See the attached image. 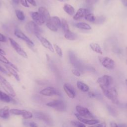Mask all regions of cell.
<instances>
[{
    "label": "cell",
    "instance_id": "d4e9b609",
    "mask_svg": "<svg viewBox=\"0 0 127 127\" xmlns=\"http://www.w3.org/2000/svg\"><path fill=\"white\" fill-rule=\"evenodd\" d=\"M89 46H90V48H91V49L93 51H94L98 54H101V55H102L103 54L102 49H101L100 46L98 44L95 43H92L90 44Z\"/></svg>",
    "mask_w": 127,
    "mask_h": 127
},
{
    "label": "cell",
    "instance_id": "ac0fdd59",
    "mask_svg": "<svg viewBox=\"0 0 127 127\" xmlns=\"http://www.w3.org/2000/svg\"><path fill=\"white\" fill-rule=\"evenodd\" d=\"M89 13H90V11L88 9L84 8H80L73 15V19L75 20H77L84 17L85 16Z\"/></svg>",
    "mask_w": 127,
    "mask_h": 127
},
{
    "label": "cell",
    "instance_id": "f35d334b",
    "mask_svg": "<svg viewBox=\"0 0 127 127\" xmlns=\"http://www.w3.org/2000/svg\"><path fill=\"white\" fill-rule=\"evenodd\" d=\"M88 127H106V124L104 123H102L101 124H97L95 125H93L91 126H89Z\"/></svg>",
    "mask_w": 127,
    "mask_h": 127
},
{
    "label": "cell",
    "instance_id": "f6af8a7d",
    "mask_svg": "<svg viewBox=\"0 0 127 127\" xmlns=\"http://www.w3.org/2000/svg\"><path fill=\"white\" fill-rule=\"evenodd\" d=\"M0 71L3 72V73H6L7 72H6V70L3 67H2V66H0Z\"/></svg>",
    "mask_w": 127,
    "mask_h": 127
},
{
    "label": "cell",
    "instance_id": "83f0119b",
    "mask_svg": "<svg viewBox=\"0 0 127 127\" xmlns=\"http://www.w3.org/2000/svg\"><path fill=\"white\" fill-rule=\"evenodd\" d=\"M64 37L66 39L70 41H73L77 38V35L76 34L70 31V30L64 33Z\"/></svg>",
    "mask_w": 127,
    "mask_h": 127
},
{
    "label": "cell",
    "instance_id": "e0dca14e",
    "mask_svg": "<svg viewBox=\"0 0 127 127\" xmlns=\"http://www.w3.org/2000/svg\"><path fill=\"white\" fill-rule=\"evenodd\" d=\"M74 115L76 117V118L79 121L83 123L84 124H86L88 125H95L98 123H99L100 121L97 119H87L86 118H84L78 115L77 113H75Z\"/></svg>",
    "mask_w": 127,
    "mask_h": 127
},
{
    "label": "cell",
    "instance_id": "d6986e66",
    "mask_svg": "<svg viewBox=\"0 0 127 127\" xmlns=\"http://www.w3.org/2000/svg\"><path fill=\"white\" fill-rule=\"evenodd\" d=\"M38 12L40 13L46 23L47 22L51 17L48 9L44 6H40L39 7Z\"/></svg>",
    "mask_w": 127,
    "mask_h": 127
},
{
    "label": "cell",
    "instance_id": "ee69618b",
    "mask_svg": "<svg viewBox=\"0 0 127 127\" xmlns=\"http://www.w3.org/2000/svg\"><path fill=\"white\" fill-rule=\"evenodd\" d=\"M110 127H119V125L115 122H111L110 123Z\"/></svg>",
    "mask_w": 127,
    "mask_h": 127
},
{
    "label": "cell",
    "instance_id": "5b68a950",
    "mask_svg": "<svg viewBox=\"0 0 127 127\" xmlns=\"http://www.w3.org/2000/svg\"><path fill=\"white\" fill-rule=\"evenodd\" d=\"M10 114L15 115H19L22 116V117L25 119H31L33 117V114L28 111L25 110L17 109H11L9 110Z\"/></svg>",
    "mask_w": 127,
    "mask_h": 127
},
{
    "label": "cell",
    "instance_id": "7402d4cb",
    "mask_svg": "<svg viewBox=\"0 0 127 127\" xmlns=\"http://www.w3.org/2000/svg\"><path fill=\"white\" fill-rule=\"evenodd\" d=\"M64 10L68 15H73L75 14V9L70 4L68 3H64L63 6Z\"/></svg>",
    "mask_w": 127,
    "mask_h": 127
},
{
    "label": "cell",
    "instance_id": "b9f144b4",
    "mask_svg": "<svg viewBox=\"0 0 127 127\" xmlns=\"http://www.w3.org/2000/svg\"><path fill=\"white\" fill-rule=\"evenodd\" d=\"M27 2H28L30 4L34 6H36L37 5L36 1L35 0H27Z\"/></svg>",
    "mask_w": 127,
    "mask_h": 127
},
{
    "label": "cell",
    "instance_id": "603a6c76",
    "mask_svg": "<svg viewBox=\"0 0 127 127\" xmlns=\"http://www.w3.org/2000/svg\"><path fill=\"white\" fill-rule=\"evenodd\" d=\"M5 67L6 68V69L8 71V72L11 74L13 76H14V77L16 79V80L18 81H20V77L19 76L17 72V71L14 69V68H13L12 67H11V66H10L9 65H7V64H5L4 65Z\"/></svg>",
    "mask_w": 127,
    "mask_h": 127
},
{
    "label": "cell",
    "instance_id": "f546056e",
    "mask_svg": "<svg viewBox=\"0 0 127 127\" xmlns=\"http://www.w3.org/2000/svg\"><path fill=\"white\" fill-rule=\"evenodd\" d=\"M15 13L17 18L20 20H24L25 19V15L22 11L20 9H16L15 10Z\"/></svg>",
    "mask_w": 127,
    "mask_h": 127
},
{
    "label": "cell",
    "instance_id": "484cf974",
    "mask_svg": "<svg viewBox=\"0 0 127 127\" xmlns=\"http://www.w3.org/2000/svg\"><path fill=\"white\" fill-rule=\"evenodd\" d=\"M77 88L81 91L84 92H88L89 90V87L88 85L84 83V82L80 81H78L77 82Z\"/></svg>",
    "mask_w": 127,
    "mask_h": 127
},
{
    "label": "cell",
    "instance_id": "681fc988",
    "mask_svg": "<svg viewBox=\"0 0 127 127\" xmlns=\"http://www.w3.org/2000/svg\"><path fill=\"white\" fill-rule=\"evenodd\" d=\"M11 0L15 4H18L20 2L19 0Z\"/></svg>",
    "mask_w": 127,
    "mask_h": 127
},
{
    "label": "cell",
    "instance_id": "8992f818",
    "mask_svg": "<svg viewBox=\"0 0 127 127\" xmlns=\"http://www.w3.org/2000/svg\"><path fill=\"white\" fill-rule=\"evenodd\" d=\"M8 40L12 48L15 50V51L19 55H20L24 58H28V55L27 53L21 48L19 45L15 40H14L11 38H8Z\"/></svg>",
    "mask_w": 127,
    "mask_h": 127
},
{
    "label": "cell",
    "instance_id": "9c48e42d",
    "mask_svg": "<svg viewBox=\"0 0 127 127\" xmlns=\"http://www.w3.org/2000/svg\"><path fill=\"white\" fill-rule=\"evenodd\" d=\"M113 82V79L112 77L108 75H104L103 76L99 77L97 80V83L99 84V86L110 87Z\"/></svg>",
    "mask_w": 127,
    "mask_h": 127
},
{
    "label": "cell",
    "instance_id": "5bb4252c",
    "mask_svg": "<svg viewBox=\"0 0 127 127\" xmlns=\"http://www.w3.org/2000/svg\"><path fill=\"white\" fill-rule=\"evenodd\" d=\"M68 56L70 63L77 69H81L82 65L80 62L78 60L75 54L71 51H69Z\"/></svg>",
    "mask_w": 127,
    "mask_h": 127
},
{
    "label": "cell",
    "instance_id": "277c9868",
    "mask_svg": "<svg viewBox=\"0 0 127 127\" xmlns=\"http://www.w3.org/2000/svg\"><path fill=\"white\" fill-rule=\"evenodd\" d=\"M46 105L48 107L54 108L59 111H65L66 109L65 103L61 100H55L49 102L46 104Z\"/></svg>",
    "mask_w": 127,
    "mask_h": 127
},
{
    "label": "cell",
    "instance_id": "e575fe53",
    "mask_svg": "<svg viewBox=\"0 0 127 127\" xmlns=\"http://www.w3.org/2000/svg\"><path fill=\"white\" fill-rule=\"evenodd\" d=\"M23 124L27 127H38V125L34 122H28L25 121L23 122Z\"/></svg>",
    "mask_w": 127,
    "mask_h": 127
},
{
    "label": "cell",
    "instance_id": "11a10c76",
    "mask_svg": "<svg viewBox=\"0 0 127 127\" xmlns=\"http://www.w3.org/2000/svg\"><path fill=\"white\" fill-rule=\"evenodd\" d=\"M0 127H1V126L0 125Z\"/></svg>",
    "mask_w": 127,
    "mask_h": 127
},
{
    "label": "cell",
    "instance_id": "7bdbcfd3",
    "mask_svg": "<svg viewBox=\"0 0 127 127\" xmlns=\"http://www.w3.org/2000/svg\"><path fill=\"white\" fill-rule=\"evenodd\" d=\"M88 96L90 98H95V97H96V95L94 92H88Z\"/></svg>",
    "mask_w": 127,
    "mask_h": 127
},
{
    "label": "cell",
    "instance_id": "8fae6325",
    "mask_svg": "<svg viewBox=\"0 0 127 127\" xmlns=\"http://www.w3.org/2000/svg\"><path fill=\"white\" fill-rule=\"evenodd\" d=\"M40 93L43 95L47 96H51L53 95H60V92L53 87H47L44 88L40 91Z\"/></svg>",
    "mask_w": 127,
    "mask_h": 127
},
{
    "label": "cell",
    "instance_id": "ffe728a7",
    "mask_svg": "<svg viewBox=\"0 0 127 127\" xmlns=\"http://www.w3.org/2000/svg\"><path fill=\"white\" fill-rule=\"evenodd\" d=\"M110 100L114 104H117L119 102L118 101V94L116 89L114 87H110Z\"/></svg>",
    "mask_w": 127,
    "mask_h": 127
},
{
    "label": "cell",
    "instance_id": "7a4b0ae2",
    "mask_svg": "<svg viewBox=\"0 0 127 127\" xmlns=\"http://www.w3.org/2000/svg\"><path fill=\"white\" fill-rule=\"evenodd\" d=\"M0 84L3 90L10 96L15 97L16 93L9 82L0 74Z\"/></svg>",
    "mask_w": 127,
    "mask_h": 127
},
{
    "label": "cell",
    "instance_id": "74e56055",
    "mask_svg": "<svg viewBox=\"0 0 127 127\" xmlns=\"http://www.w3.org/2000/svg\"><path fill=\"white\" fill-rule=\"evenodd\" d=\"M19 2L24 7H29L27 0H19Z\"/></svg>",
    "mask_w": 127,
    "mask_h": 127
},
{
    "label": "cell",
    "instance_id": "2e32d148",
    "mask_svg": "<svg viewBox=\"0 0 127 127\" xmlns=\"http://www.w3.org/2000/svg\"><path fill=\"white\" fill-rule=\"evenodd\" d=\"M30 14L31 18L33 19V21L38 25L41 26L45 23L43 18L41 16L38 11H31L30 12Z\"/></svg>",
    "mask_w": 127,
    "mask_h": 127
},
{
    "label": "cell",
    "instance_id": "7c38bea8",
    "mask_svg": "<svg viewBox=\"0 0 127 127\" xmlns=\"http://www.w3.org/2000/svg\"><path fill=\"white\" fill-rule=\"evenodd\" d=\"M34 116L39 120H42L47 124L51 125L53 124V121L50 116L42 112H36L34 113Z\"/></svg>",
    "mask_w": 127,
    "mask_h": 127
},
{
    "label": "cell",
    "instance_id": "6f0895ef",
    "mask_svg": "<svg viewBox=\"0 0 127 127\" xmlns=\"http://www.w3.org/2000/svg\"></svg>",
    "mask_w": 127,
    "mask_h": 127
},
{
    "label": "cell",
    "instance_id": "3957f363",
    "mask_svg": "<svg viewBox=\"0 0 127 127\" xmlns=\"http://www.w3.org/2000/svg\"><path fill=\"white\" fill-rule=\"evenodd\" d=\"M25 29L27 31L31 34H34L35 36L40 34L41 29L36 23L33 21H30L25 24Z\"/></svg>",
    "mask_w": 127,
    "mask_h": 127
},
{
    "label": "cell",
    "instance_id": "44dd1931",
    "mask_svg": "<svg viewBox=\"0 0 127 127\" xmlns=\"http://www.w3.org/2000/svg\"><path fill=\"white\" fill-rule=\"evenodd\" d=\"M10 109L8 106H5L0 109V117L3 119H7L9 117Z\"/></svg>",
    "mask_w": 127,
    "mask_h": 127
},
{
    "label": "cell",
    "instance_id": "7dc6e473",
    "mask_svg": "<svg viewBox=\"0 0 127 127\" xmlns=\"http://www.w3.org/2000/svg\"><path fill=\"white\" fill-rule=\"evenodd\" d=\"M119 127H127V125L125 124H121L119 125Z\"/></svg>",
    "mask_w": 127,
    "mask_h": 127
},
{
    "label": "cell",
    "instance_id": "30bf717a",
    "mask_svg": "<svg viewBox=\"0 0 127 127\" xmlns=\"http://www.w3.org/2000/svg\"><path fill=\"white\" fill-rule=\"evenodd\" d=\"M14 33L16 37L25 41L29 47L31 48L34 46V44L32 42V41L31 39H30L24 33H23L20 30L16 29L15 30Z\"/></svg>",
    "mask_w": 127,
    "mask_h": 127
},
{
    "label": "cell",
    "instance_id": "9a60e30c",
    "mask_svg": "<svg viewBox=\"0 0 127 127\" xmlns=\"http://www.w3.org/2000/svg\"><path fill=\"white\" fill-rule=\"evenodd\" d=\"M63 89L66 95L70 98L73 99L75 97V91L70 84L68 83H64L63 85Z\"/></svg>",
    "mask_w": 127,
    "mask_h": 127
},
{
    "label": "cell",
    "instance_id": "4fadbf2b",
    "mask_svg": "<svg viewBox=\"0 0 127 127\" xmlns=\"http://www.w3.org/2000/svg\"><path fill=\"white\" fill-rule=\"evenodd\" d=\"M37 38L39 40L41 44L45 48L47 49L51 52H54V48L52 44L45 38L41 35V34L36 35Z\"/></svg>",
    "mask_w": 127,
    "mask_h": 127
},
{
    "label": "cell",
    "instance_id": "9f6ffc18",
    "mask_svg": "<svg viewBox=\"0 0 127 127\" xmlns=\"http://www.w3.org/2000/svg\"></svg>",
    "mask_w": 127,
    "mask_h": 127
},
{
    "label": "cell",
    "instance_id": "d6a6232c",
    "mask_svg": "<svg viewBox=\"0 0 127 127\" xmlns=\"http://www.w3.org/2000/svg\"><path fill=\"white\" fill-rule=\"evenodd\" d=\"M71 125L74 127H86V126L83 123L80 122V121H71L70 122Z\"/></svg>",
    "mask_w": 127,
    "mask_h": 127
},
{
    "label": "cell",
    "instance_id": "ba28073f",
    "mask_svg": "<svg viewBox=\"0 0 127 127\" xmlns=\"http://www.w3.org/2000/svg\"><path fill=\"white\" fill-rule=\"evenodd\" d=\"M102 65L108 69H113L115 66V63L114 60L109 57H99Z\"/></svg>",
    "mask_w": 127,
    "mask_h": 127
},
{
    "label": "cell",
    "instance_id": "cb8c5ba5",
    "mask_svg": "<svg viewBox=\"0 0 127 127\" xmlns=\"http://www.w3.org/2000/svg\"><path fill=\"white\" fill-rule=\"evenodd\" d=\"M0 101L6 103H9L13 101V100L11 98L8 94L0 90Z\"/></svg>",
    "mask_w": 127,
    "mask_h": 127
},
{
    "label": "cell",
    "instance_id": "4dcf8cb0",
    "mask_svg": "<svg viewBox=\"0 0 127 127\" xmlns=\"http://www.w3.org/2000/svg\"><path fill=\"white\" fill-rule=\"evenodd\" d=\"M96 16L91 13H89L87 14H86L85 17L84 18L86 20L90 22H94L96 19Z\"/></svg>",
    "mask_w": 127,
    "mask_h": 127
},
{
    "label": "cell",
    "instance_id": "c3c4849f",
    "mask_svg": "<svg viewBox=\"0 0 127 127\" xmlns=\"http://www.w3.org/2000/svg\"><path fill=\"white\" fill-rule=\"evenodd\" d=\"M0 54H1L2 55H5L6 54L5 52L2 49H1L0 48Z\"/></svg>",
    "mask_w": 127,
    "mask_h": 127
},
{
    "label": "cell",
    "instance_id": "f907efd6",
    "mask_svg": "<svg viewBox=\"0 0 127 127\" xmlns=\"http://www.w3.org/2000/svg\"><path fill=\"white\" fill-rule=\"evenodd\" d=\"M46 56H47V61H49L50 60V57H49V55H47V54H46Z\"/></svg>",
    "mask_w": 127,
    "mask_h": 127
},
{
    "label": "cell",
    "instance_id": "6da1fadb",
    "mask_svg": "<svg viewBox=\"0 0 127 127\" xmlns=\"http://www.w3.org/2000/svg\"><path fill=\"white\" fill-rule=\"evenodd\" d=\"M46 23L47 28L53 32H57L61 27V20L56 16H52Z\"/></svg>",
    "mask_w": 127,
    "mask_h": 127
},
{
    "label": "cell",
    "instance_id": "db71d44e",
    "mask_svg": "<svg viewBox=\"0 0 127 127\" xmlns=\"http://www.w3.org/2000/svg\"><path fill=\"white\" fill-rule=\"evenodd\" d=\"M126 63H127V61H126Z\"/></svg>",
    "mask_w": 127,
    "mask_h": 127
},
{
    "label": "cell",
    "instance_id": "bcb514c9",
    "mask_svg": "<svg viewBox=\"0 0 127 127\" xmlns=\"http://www.w3.org/2000/svg\"><path fill=\"white\" fill-rule=\"evenodd\" d=\"M121 1H122L123 4L125 6L127 7V0H121Z\"/></svg>",
    "mask_w": 127,
    "mask_h": 127
},
{
    "label": "cell",
    "instance_id": "d590c367",
    "mask_svg": "<svg viewBox=\"0 0 127 127\" xmlns=\"http://www.w3.org/2000/svg\"><path fill=\"white\" fill-rule=\"evenodd\" d=\"M0 61L2 63L7 65H9L10 64V62L8 61V60L6 58H5L3 55H2L1 54H0Z\"/></svg>",
    "mask_w": 127,
    "mask_h": 127
},
{
    "label": "cell",
    "instance_id": "52a82bcc",
    "mask_svg": "<svg viewBox=\"0 0 127 127\" xmlns=\"http://www.w3.org/2000/svg\"><path fill=\"white\" fill-rule=\"evenodd\" d=\"M75 110L78 115L84 118L91 119L94 118V116L86 108L77 105L75 107Z\"/></svg>",
    "mask_w": 127,
    "mask_h": 127
},
{
    "label": "cell",
    "instance_id": "8d00e7d4",
    "mask_svg": "<svg viewBox=\"0 0 127 127\" xmlns=\"http://www.w3.org/2000/svg\"><path fill=\"white\" fill-rule=\"evenodd\" d=\"M71 72L73 74H74L76 76H80L81 75V73L79 70L77 69H71Z\"/></svg>",
    "mask_w": 127,
    "mask_h": 127
},
{
    "label": "cell",
    "instance_id": "f5cc1de1",
    "mask_svg": "<svg viewBox=\"0 0 127 127\" xmlns=\"http://www.w3.org/2000/svg\"><path fill=\"white\" fill-rule=\"evenodd\" d=\"M59 1H64V0H58Z\"/></svg>",
    "mask_w": 127,
    "mask_h": 127
},
{
    "label": "cell",
    "instance_id": "f1b7e54d",
    "mask_svg": "<svg viewBox=\"0 0 127 127\" xmlns=\"http://www.w3.org/2000/svg\"><path fill=\"white\" fill-rule=\"evenodd\" d=\"M61 28L64 33H66L69 31V28L68 23L66 20L64 18H62L61 20Z\"/></svg>",
    "mask_w": 127,
    "mask_h": 127
},
{
    "label": "cell",
    "instance_id": "60d3db41",
    "mask_svg": "<svg viewBox=\"0 0 127 127\" xmlns=\"http://www.w3.org/2000/svg\"><path fill=\"white\" fill-rule=\"evenodd\" d=\"M6 41V37L2 34L0 33V42H5Z\"/></svg>",
    "mask_w": 127,
    "mask_h": 127
},
{
    "label": "cell",
    "instance_id": "1f68e13d",
    "mask_svg": "<svg viewBox=\"0 0 127 127\" xmlns=\"http://www.w3.org/2000/svg\"><path fill=\"white\" fill-rule=\"evenodd\" d=\"M54 50H55L57 54L60 57L62 58L63 57V51H62V49L60 47V46H58L56 44H54Z\"/></svg>",
    "mask_w": 127,
    "mask_h": 127
},
{
    "label": "cell",
    "instance_id": "ab89813d",
    "mask_svg": "<svg viewBox=\"0 0 127 127\" xmlns=\"http://www.w3.org/2000/svg\"><path fill=\"white\" fill-rule=\"evenodd\" d=\"M99 0H86V2L89 5H92L96 3Z\"/></svg>",
    "mask_w": 127,
    "mask_h": 127
},
{
    "label": "cell",
    "instance_id": "4316f807",
    "mask_svg": "<svg viewBox=\"0 0 127 127\" xmlns=\"http://www.w3.org/2000/svg\"><path fill=\"white\" fill-rule=\"evenodd\" d=\"M75 26L80 29L89 30L91 29V27L87 23L85 22H78L75 24Z\"/></svg>",
    "mask_w": 127,
    "mask_h": 127
},
{
    "label": "cell",
    "instance_id": "836d02e7",
    "mask_svg": "<svg viewBox=\"0 0 127 127\" xmlns=\"http://www.w3.org/2000/svg\"><path fill=\"white\" fill-rule=\"evenodd\" d=\"M105 20H106V18L104 15H100L96 17V19L94 23L95 24H102L105 22Z\"/></svg>",
    "mask_w": 127,
    "mask_h": 127
},
{
    "label": "cell",
    "instance_id": "816d5d0a",
    "mask_svg": "<svg viewBox=\"0 0 127 127\" xmlns=\"http://www.w3.org/2000/svg\"><path fill=\"white\" fill-rule=\"evenodd\" d=\"M125 83H126V85H127V79H126L125 80Z\"/></svg>",
    "mask_w": 127,
    "mask_h": 127
}]
</instances>
